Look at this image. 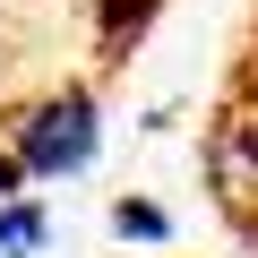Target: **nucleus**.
Masks as SVG:
<instances>
[{"instance_id":"f257e3e1","label":"nucleus","mask_w":258,"mask_h":258,"mask_svg":"<svg viewBox=\"0 0 258 258\" xmlns=\"http://www.w3.org/2000/svg\"><path fill=\"white\" fill-rule=\"evenodd\" d=\"M9 129V164L18 172H78L86 155H95V103L86 95H52V103H35V112H18V120H0Z\"/></svg>"},{"instance_id":"f03ea898","label":"nucleus","mask_w":258,"mask_h":258,"mask_svg":"<svg viewBox=\"0 0 258 258\" xmlns=\"http://www.w3.org/2000/svg\"><path fill=\"white\" fill-rule=\"evenodd\" d=\"M43 241V215L35 207H9V215H0V258H18V249H35Z\"/></svg>"},{"instance_id":"7ed1b4c3","label":"nucleus","mask_w":258,"mask_h":258,"mask_svg":"<svg viewBox=\"0 0 258 258\" xmlns=\"http://www.w3.org/2000/svg\"><path fill=\"white\" fill-rule=\"evenodd\" d=\"M112 224H120V232H138V241H164V215H155L147 198H120V207H112Z\"/></svg>"}]
</instances>
